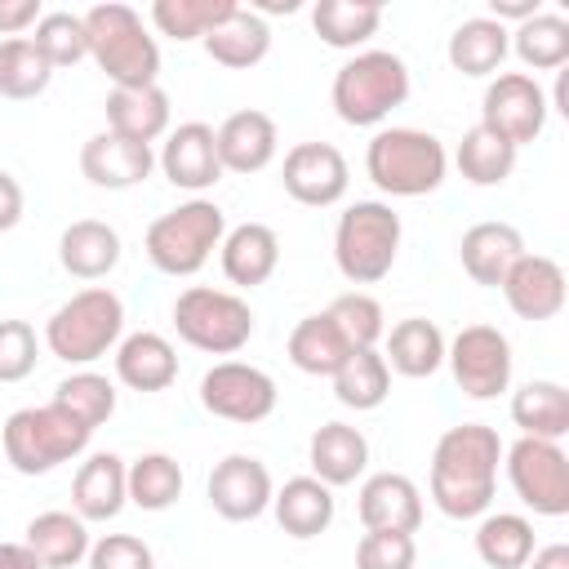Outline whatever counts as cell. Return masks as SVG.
I'll return each instance as SVG.
<instances>
[{"label":"cell","mask_w":569,"mask_h":569,"mask_svg":"<svg viewBox=\"0 0 569 569\" xmlns=\"http://www.w3.org/2000/svg\"><path fill=\"white\" fill-rule=\"evenodd\" d=\"M502 436L485 422L449 427L431 449V502L449 520H480L493 507Z\"/></svg>","instance_id":"cell-1"},{"label":"cell","mask_w":569,"mask_h":569,"mask_svg":"<svg viewBox=\"0 0 569 569\" xmlns=\"http://www.w3.org/2000/svg\"><path fill=\"white\" fill-rule=\"evenodd\" d=\"M89 36V58L111 80V89H147L160 76V44L142 27V13L120 0H102L80 13Z\"/></svg>","instance_id":"cell-2"},{"label":"cell","mask_w":569,"mask_h":569,"mask_svg":"<svg viewBox=\"0 0 569 569\" xmlns=\"http://www.w3.org/2000/svg\"><path fill=\"white\" fill-rule=\"evenodd\" d=\"M365 173L382 196H431L449 173V151L436 133L413 124H382L365 147Z\"/></svg>","instance_id":"cell-3"},{"label":"cell","mask_w":569,"mask_h":569,"mask_svg":"<svg viewBox=\"0 0 569 569\" xmlns=\"http://www.w3.org/2000/svg\"><path fill=\"white\" fill-rule=\"evenodd\" d=\"M409 98V67L391 49H360L351 53L329 84V102L342 124L351 129H378L396 107Z\"/></svg>","instance_id":"cell-4"},{"label":"cell","mask_w":569,"mask_h":569,"mask_svg":"<svg viewBox=\"0 0 569 569\" xmlns=\"http://www.w3.org/2000/svg\"><path fill=\"white\" fill-rule=\"evenodd\" d=\"M120 338H124V302L107 284H89V289L71 293L44 320L49 356H58L62 365H76V369H89L93 360L116 351Z\"/></svg>","instance_id":"cell-5"},{"label":"cell","mask_w":569,"mask_h":569,"mask_svg":"<svg viewBox=\"0 0 569 569\" xmlns=\"http://www.w3.org/2000/svg\"><path fill=\"white\" fill-rule=\"evenodd\" d=\"M93 431L71 418L62 405H27L18 413L4 418L0 427V445H4V462L18 476H49L53 467L80 458L89 449Z\"/></svg>","instance_id":"cell-6"},{"label":"cell","mask_w":569,"mask_h":569,"mask_svg":"<svg viewBox=\"0 0 569 569\" xmlns=\"http://www.w3.org/2000/svg\"><path fill=\"white\" fill-rule=\"evenodd\" d=\"M400 213L387 200H356L338 213L333 227V262L351 284H378L391 276L400 253Z\"/></svg>","instance_id":"cell-7"},{"label":"cell","mask_w":569,"mask_h":569,"mask_svg":"<svg viewBox=\"0 0 569 569\" xmlns=\"http://www.w3.org/2000/svg\"><path fill=\"white\" fill-rule=\"evenodd\" d=\"M222 236H227V213L213 200L191 196V200L173 204L169 213H160L147 227L142 249H147L156 271H164V276H196L213 258Z\"/></svg>","instance_id":"cell-8"},{"label":"cell","mask_w":569,"mask_h":569,"mask_svg":"<svg viewBox=\"0 0 569 569\" xmlns=\"http://www.w3.org/2000/svg\"><path fill=\"white\" fill-rule=\"evenodd\" d=\"M173 329L187 347L204 356H236L253 338V311L231 289L191 284L173 298Z\"/></svg>","instance_id":"cell-9"},{"label":"cell","mask_w":569,"mask_h":569,"mask_svg":"<svg viewBox=\"0 0 569 569\" xmlns=\"http://www.w3.org/2000/svg\"><path fill=\"white\" fill-rule=\"evenodd\" d=\"M507 485L533 516H565L569 511V453L560 440H533L520 436L516 445H502Z\"/></svg>","instance_id":"cell-10"},{"label":"cell","mask_w":569,"mask_h":569,"mask_svg":"<svg viewBox=\"0 0 569 569\" xmlns=\"http://www.w3.org/2000/svg\"><path fill=\"white\" fill-rule=\"evenodd\" d=\"M445 365L453 373V382L462 387V396L471 400H493L511 387V342L502 329L493 325H462L449 347H445Z\"/></svg>","instance_id":"cell-11"},{"label":"cell","mask_w":569,"mask_h":569,"mask_svg":"<svg viewBox=\"0 0 569 569\" xmlns=\"http://www.w3.org/2000/svg\"><path fill=\"white\" fill-rule=\"evenodd\" d=\"M276 400H280L276 378L244 360H218L200 378V405L222 422H240V427L262 422L276 413Z\"/></svg>","instance_id":"cell-12"},{"label":"cell","mask_w":569,"mask_h":569,"mask_svg":"<svg viewBox=\"0 0 569 569\" xmlns=\"http://www.w3.org/2000/svg\"><path fill=\"white\" fill-rule=\"evenodd\" d=\"M547 89L529 76V71H498L489 84H485V98H480V124L498 138H507L516 151L533 138H542L547 129Z\"/></svg>","instance_id":"cell-13"},{"label":"cell","mask_w":569,"mask_h":569,"mask_svg":"<svg viewBox=\"0 0 569 569\" xmlns=\"http://www.w3.org/2000/svg\"><path fill=\"white\" fill-rule=\"evenodd\" d=\"M284 191L307 204V209H329L347 196L351 187V169L347 156L333 142H298L284 151V169H280Z\"/></svg>","instance_id":"cell-14"},{"label":"cell","mask_w":569,"mask_h":569,"mask_svg":"<svg viewBox=\"0 0 569 569\" xmlns=\"http://www.w3.org/2000/svg\"><path fill=\"white\" fill-rule=\"evenodd\" d=\"M204 493H209V507L222 520L244 525V520H258L262 511H271L276 485H271V471H267L262 458H253V453H227L222 462H213Z\"/></svg>","instance_id":"cell-15"},{"label":"cell","mask_w":569,"mask_h":569,"mask_svg":"<svg viewBox=\"0 0 569 569\" xmlns=\"http://www.w3.org/2000/svg\"><path fill=\"white\" fill-rule=\"evenodd\" d=\"M156 169H160L164 182H173L178 191H191V196L209 191V187L222 178V160H218L213 124H204V120H187V124L169 129L164 142H160Z\"/></svg>","instance_id":"cell-16"},{"label":"cell","mask_w":569,"mask_h":569,"mask_svg":"<svg viewBox=\"0 0 569 569\" xmlns=\"http://www.w3.org/2000/svg\"><path fill=\"white\" fill-rule=\"evenodd\" d=\"M502 298L507 307L520 316V320H556L565 311V298H569V284H565V267L547 253H520L511 262V271L502 276Z\"/></svg>","instance_id":"cell-17"},{"label":"cell","mask_w":569,"mask_h":569,"mask_svg":"<svg viewBox=\"0 0 569 569\" xmlns=\"http://www.w3.org/2000/svg\"><path fill=\"white\" fill-rule=\"evenodd\" d=\"M356 516H360L365 529L418 533V525H422V489L405 471H373V476L360 480Z\"/></svg>","instance_id":"cell-18"},{"label":"cell","mask_w":569,"mask_h":569,"mask_svg":"<svg viewBox=\"0 0 569 569\" xmlns=\"http://www.w3.org/2000/svg\"><path fill=\"white\" fill-rule=\"evenodd\" d=\"M151 169H156V151L142 147V142H129V138H120L111 129L93 133L80 147V173L98 191H129V187L147 182Z\"/></svg>","instance_id":"cell-19"},{"label":"cell","mask_w":569,"mask_h":569,"mask_svg":"<svg viewBox=\"0 0 569 569\" xmlns=\"http://www.w3.org/2000/svg\"><path fill=\"white\" fill-rule=\"evenodd\" d=\"M218 160H222V173H258L276 160L280 151V129L267 111L258 107H244V111H231L218 129Z\"/></svg>","instance_id":"cell-20"},{"label":"cell","mask_w":569,"mask_h":569,"mask_svg":"<svg viewBox=\"0 0 569 569\" xmlns=\"http://www.w3.org/2000/svg\"><path fill=\"white\" fill-rule=\"evenodd\" d=\"M307 462H311V476L329 489L356 485L369 467V440L351 422H320L307 440Z\"/></svg>","instance_id":"cell-21"},{"label":"cell","mask_w":569,"mask_h":569,"mask_svg":"<svg viewBox=\"0 0 569 569\" xmlns=\"http://www.w3.org/2000/svg\"><path fill=\"white\" fill-rule=\"evenodd\" d=\"M218 262H222V276L236 289H258L280 267V236L267 222H240V227H231L222 236Z\"/></svg>","instance_id":"cell-22"},{"label":"cell","mask_w":569,"mask_h":569,"mask_svg":"<svg viewBox=\"0 0 569 569\" xmlns=\"http://www.w3.org/2000/svg\"><path fill=\"white\" fill-rule=\"evenodd\" d=\"M120 231L102 218H76L58 236V262L76 280H107L120 267Z\"/></svg>","instance_id":"cell-23"},{"label":"cell","mask_w":569,"mask_h":569,"mask_svg":"<svg viewBox=\"0 0 569 569\" xmlns=\"http://www.w3.org/2000/svg\"><path fill=\"white\" fill-rule=\"evenodd\" d=\"M116 378L129 391H164L178 382V351L164 333L138 329L116 342Z\"/></svg>","instance_id":"cell-24"},{"label":"cell","mask_w":569,"mask_h":569,"mask_svg":"<svg viewBox=\"0 0 569 569\" xmlns=\"http://www.w3.org/2000/svg\"><path fill=\"white\" fill-rule=\"evenodd\" d=\"M129 507L124 489V458L120 453H89L71 480V511L93 525V520H116Z\"/></svg>","instance_id":"cell-25"},{"label":"cell","mask_w":569,"mask_h":569,"mask_svg":"<svg viewBox=\"0 0 569 569\" xmlns=\"http://www.w3.org/2000/svg\"><path fill=\"white\" fill-rule=\"evenodd\" d=\"M525 253V236L511 227V222H476L462 231L458 240V262L462 271L485 284V289H498L502 276L511 271V262Z\"/></svg>","instance_id":"cell-26"},{"label":"cell","mask_w":569,"mask_h":569,"mask_svg":"<svg viewBox=\"0 0 569 569\" xmlns=\"http://www.w3.org/2000/svg\"><path fill=\"white\" fill-rule=\"evenodd\" d=\"M271 511H276V525H280L289 538L307 542V538H320V533L333 525L338 498H333V489L320 485L316 476H293V480H284V485L271 493Z\"/></svg>","instance_id":"cell-27"},{"label":"cell","mask_w":569,"mask_h":569,"mask_svg":"<svg viewBox=\"0 0 569 569\" xmlns=\"http://www.w3.org/2000/svg\"><path fill=\"white\" fill-rule=\"evenodd\" d=\"M169 120H173V107H169V93L160 84L107 93V129L129 138V142H142V147L160 142L169 133Z\"/></svg>","instance_id":"cell-28"},{"label":"cell","mask_w":569,"mask_h":569,"mask_svg":"<svg viewBox=\"0 0 569 569\" xmlns=\"http://www.w3.org/2000/svg\"><path fill=\"white\" fill-rule=\"evenodd\" d=\"M382 360L391 373L400 378H431L440 365H445V333L436 320L427 316H409V320H396L387 333H382Z\"/></svg>","instance_id":"cell-29"},{"label":"cell","mask_w":569,"mask_h":569,"mask_svg":"<svg viewBox=\"0 0 569 569\" xmlns=\"http://www.w3.org/2000/svg\"><path fill=\"white\" fill-rule=\"evenodd\" d=\"M22 542L31 547V556L40 560V569H76L80 560H89V525L76 511H40L27 520Z\"/></svg>","instance_id":"cell-30"},{"label":"cell","mask_w":569,"mask_h":569,"mask_svg":"<svg viewBox=\"0 0 569 569\" xmlns=\"http://www.w3.org/2000/svg\"><path fill=\"white\" fill-rule=\"evenodd\" d=\"M200 44H204V53H209L218 67H227V71H249V67H258V62L271 53V27H267V18H258L253 9L236 4L231 18L218 22Z\"/></svg>","instance_id":"cell-31"},{"label":"cell","mask_w":569,"mask_h":569,"mask_svg":"<svg viewBox=\"0 0 569 569\" xmlns=\"http://www.w3.org/2000/svg\"><path fill=\"white\" fill-rule=\"evenodd\" d=\"M507 53H511V27H502V22L485 18V13L458 22L449 44H445L449 67L462 71V76H498Z\"/></svg>","instance_id":"cell-32"},{"label":"cell","mask_w":569,"mask_h":569,"mask_svg":"<svg viewBox=\"0 0 569 569\" xmlns=\"http://www.w3.org/2000/svg\"><path fill=\"white\" fill-rule=\"evenodd\" d=\"M511 422L520 436L533 440H565L569 436V391L551 378H533L511 391Z\"/></svg>","instance_id":"cell-33"},{"label":"cell","mask_w":569,"mask_h":569,"mask_svg":"<svg viewBox=\"0 0 569 569\" xmlns=\"http://www.w3.org/2000/svg\"><path fill=\"white\" fill-rule=\"evenodd\" d=\"M387 396H391V369H387L382 351H378V347L347 351V360L333 369V400H338L342 409L369 413V409H378Z\"/></svg>","instance_id":"cell-34"},{"label":"cell","mask_w":569,"mask_h":569,"mask_svg":"<svg viewBox=\"0 0 569 569\" xmlns=\"http://www.w3.org/2000/svg\"><path fill=\"white\" fill-rule=\"evenodd\" d=\"M533 547V520L520 511H485L476 525V556L489 569H525Z\"/></svg>","instance_id":"cell-35"},{"label":"cell","mask_w":569,"mask_h":569,"mask_svg":"<svg viewBox=\"0 0 569 569\" xmlns=\"http://www.w3.org/2000/svg\"><path fill=\"white\" fill-rule=\"evenodd\" d=\"M293 369L311 373V378H333V369L347 360V338L338 333V325L329 320V311H316V316H302L284 342Z\"/></svg>","instance_id":"cell-36"},{"label":"cell","mask_w":569,"mask_h":569,"mask_svg":"<svg viewBox=\"0 0 569 569\" xmlns=\"http://www.w3.org/2000/svg\"><path fill=\"white\" fill-rule=\"evenodd\" d=\"M182 467L173 453H138L133 462H124V489H129V502L142 507V511H169L178 498H182Z\"/></svg>","instance_id":"cell-37"},{"label":"cell","mask_w":569,"mask_h":569,"mask_svg":"<svg viewBox=\"0 0 569 569\" xmlns=\"http://www.w3.org/2000/svg\"><path fill=\"white\" fill-rule=\"evenodd\" d=\"M311 27L329 49H360L382 27L378 0H320L311 9Z\"/></svg>","instance_id":"cell-38"},{"label":"cell","mask_w":569,"mask_h":569,"mask_svg":"<svg viewBox=\"0 0 569 569\" xmlns=\"http://www.w3.org/2000/svg\"><path fill=\"white\" fill-rule=\"evenodd\" d=\"M511 53L529 71H560L569 67V18L538 9L529 22L511 27Z\"/></svg>","instance_id":"cell-39"},{"label":"cell","mask_w":569,"mask_h":569,"mask_svg":"<svg viewBox=\"0 0 569 569\" xmlns=\"http://www.w3.org/2000/svg\"><path fill=\"white\" fill-rule=\"evenodd\" d=\"M453 164L471 187H502L516 169V147L507 138L489 133L485 124H471L453 151Z\"/></svg>","instance_id":"cell-40"},{"label":"cell","mask_w":569,"mask_h":569,"mask_svg":"<svg viewBox=\"0 0 569 569\" xmlns=\"http://www.w3.org/2000/svg\"><path fill=\"white\" fill-rule=\"evenodd\" d=\"M236 0H156L151 4V27L178 44L204 40L218 22H227Z\"/></svg>","instance_id":"cell-41"},{"label":"cell","mask_w":569,"mask_h":569,"mask_svg":"<svg viewBox=\"0 0 569 569\" xmlns=\"http://www.w3.org/2000/svg\"><path fill=\"white\" fill-rule=\"evenodd\" d=\"M49 80H53V67L31 44V36L0 40V98H13V102L40 98L49 89Z\"/></svg>","instance_id":"cell-42"},{"label":"cell","mask_w":569,"mask_h":569,"mask_svg":"<svg viewBox=\"0 0 569 569\" xmlns=\"http://www.w3.org/2000/svg\"><path fill=\"white\" fill-rule=\"evenodd\" d=\"M53 405H62L71 418H80L89 431H98L111 413H116V382L93 373V369H76L53 387Z\"/></svg>","instance_id":"cell-43"},{"label":"cell","mask_w":569,"mask_h":569,"mask_svg":"<svg viewBox=\"0 0 569 569\" xmlns=\"http://www.w3.org/2000/svg\"><path fill=\"white\" fill-rule=\"evenodd\" d=\"M325 311H329V320L338 325V333L347 338V347H351V351L378 347V342H382V333H387V316H382V302H378L373 293H360V289L338 293Z\"/></svg>","instance_id":"cell-44"},{"label":"cell","mask_w":569,"mask_h":569,"mask_svg":"<svg viewBox=\"0 0 569 569\" xmlns=\"http://www.w3.org/2000/svg\"><path fill=\"white\" fill-rule=\"evenodd\" d=\"M31 44L49 58V67H76L89 58V36H84V18L71 13V9H49L40 22H36V36Z\"/></svg>","instance_id":"cell-45"},{"label":"cell","mask_w":569,"mask_h":569,"mask_svg":"<svg viewBox=\"0 0 569 569\" xmlns=\"http://www.w3.org/2000/svg\"><path fill=\"white\" fill-rule=\"evenodd\" d=\"M418 542L413 533H387V529H365L356 542V569H413Z\"/></svg>","instance_id":"cell-46"},{"label":"cell","mask_w":569,"mask_h":569,"mask_svg":"<svg viewBox=\"0 0 569 569\" xmlns=\"http://www.w3.org/2000/svg\"><path fill=\"white\" fill-rule=\"evenodd\" d=\"M40 338L27 320H0V382H22L36 373Z\"/></svg>","instance_id":"cell-47"},{"label":"cell","mask_w":569,"mask_h":569,"mask_svg":"<svg viewBox=\"0 0 569 569\" xmlns=\"http://www.w3.org/2000/svg\"><path fill=\"white\" fill-rule=\"evenodd\" d=\"M89 569H156V556L133 533H102L89 547Z\"/></svg>","instance_id":"cell-48"},{"label":"cell","mask_w":569,"mask_h":569,"mask_svg":"<svg viewBox=\"0 0 569 569\" xmlns=\"http://www.w3.org/2000/svg\"><path fill=\"white\" fill-rule=\"evenodd\" d=\"M44 18L40 0H0V36L18 40L22 31H36V22Z\"/></svg>","instance_id":"cell-49"},{"label":"cell","mask_w":569,"mask_h":569,"mask_svg":"<svg viewBox=\"0 0 569 569\" xmlns=\"http://www.w3.org/2000/svg\"><path fill=\"white\" fill-rule=\"evenodd\" d=\"M22 209H27V196H22L18 178L9 169H0V231H13L22 222Z\"/></svg>","instance_id":"cell-50"},{"label":"cell","mask_w":569,"mask_h":569,"mask_svg":"<svg viewBox=\"0 0 569 569\" xmlns=\"http://www.w3.org/2000/svg\"><path fill=\"white\" fill-rule=\"evenodd\" d=\"M538 9H542L538 0H489V13H485V18H493V22H502V27H507V22L520 27V22H529Z\"/></svg>","instance_id":"cell-51"},{"label":"cell","mask_w":569,"mask_h":569,"mask_svg":"<svg viewBox=\"0 0 569 569\" xmlns=\"http://www.w3.org/2000/svg\"><path fill=\"white\" fill-rule=\"evenodd\" d=\"M525 569H569V542L533 547V556L525 560Z\"/></svg>","instance_id":"cell-52"},{"label":"cell","mask_w":569,"mask_h":569,"mask_svg":"<svg viewBox=\"0 0 569 569\" xmlns=\"http://www.w3.org/2000/svg\"><path fill=\"white\" fill-rule=\"evenodd\" d=\"M0 569H40V560L31 556L27 542H4L0 538Z\"/></svg>","instance_id":"cell-53"}]
</instances>
